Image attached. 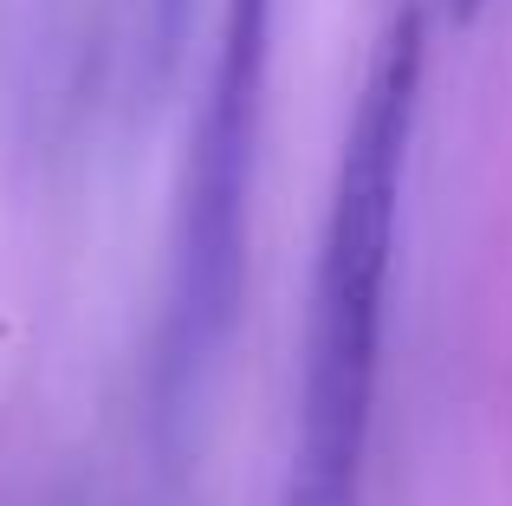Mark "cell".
<instances>
[{"label":"cell","mask_w":512,"mask_h":506,"mask_svg":"<svg viewBox=\"0 0 512 506\" xmlns=\"http://www.w3.org/2000/svg\"><path fill=\"white\" fill-rule=\"evenodd\" d=\"M448 7L461 13V20H474V13H480V0H448Z\"/></svg>","instance_id":"277c9868"},{"label":"cell","mask_w":512,"mask_h":506,"mask_svg":"<svg viewBox=\"0 0 512 506\" xmlns=\"http://www.w3.org/2000/svg\"><path fill=\"white\" fill-rule=\"evenodd\" d=\"M182 13H188V0H156V39H163V52L175 46V33H182Z\"/></svg>","instance_id":"3957f363"},{"label":"cell","mask_w":512,"mask_h":506,"mask_svg":"<svg viewBox=\"0 0 512 506\" xmlns=\"http://www.w3.org/2000/svg\"><path fill=\"white\" fill-rule=\"evenodd\" d=\"M415 98H422V13L409 7L389 20L383 46H376L370 85L357 98L338 156V189H331L312 279L305 396L286 506H357V474L376 416V370H383V299L389 260H396Z\"/></svg>","instance_id":"6da1fadb"},{"label":"cell","mask_w":512,"mask_h":506,"mask_svg":"<svg viewBox=\"0 0 512 506\" xmlns=\"http://www.w3.org/2000/svg\"><path fill=\"white\" fill-rule=\"evenodd\" d=\"M266 72H273V0H221V46H214L208 98L182 169V215H175L169 312H163V396L182 409L201 370L221 357L247 279V202L253 156H260Z\"/></svg>","instance_id":"7a4b0ae2"}]
</instances>
